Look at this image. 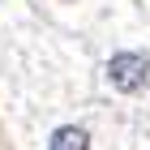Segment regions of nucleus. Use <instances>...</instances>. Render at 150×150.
<instances>
[{"mask_svg": "<svg viewBox=\"0 0 150 150\" xmlns=\"http://www.w3.org/2000/svg\"><path fill=\"white\" fill-rule=\"evenodd\" d=\"M107 81H112V90H120V94L146 90V81H150V56L146 52H116V56L107 60Z\"/></svg>", "mask_w": 150, "mask_h": 150, "instance_id": "f257e3e1", "label": "nucleus"}, {"mask_svg": "<svg viewBox=\"0 0 150 150\" xmlns=\"http://www.w3.org/2000/svg\"><path fill=\"white\" fill-rule=\"evenodd\" d=\"M47 150H90V133L81 125H60L47 142Z\"/></svg>", "mask_w": 150, "mask_h": 150, "instance_id": "f03ea898", "label": "nucleus"}]
</instances>
